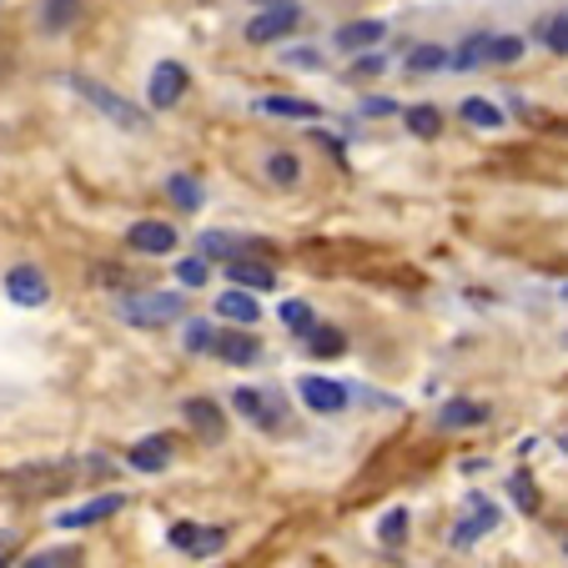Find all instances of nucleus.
I'll return each mask as SVG.
<instances>
[{
	"mask_svg": "<svg viewBox=\"0 0 568 568\" xmlns=\"http://www.w3.org/2000/svg\"><path fill=\"white\" fill-rule=\"evenodd\" d=\"M65 87H71L75 97L87 101V106H97L101 116H106V121H111V126H116V131H131V136H141V131H146V111H141V106H131V101L121 97V91L101 87L97 75L75 71V75H65Z\"/></svg>",
	"mask_w": 568,
	"mask_h": 568,
	"instance_id": "nucleus-1",
	"label": "nucleus"
},
{
	"mask_svg": "<svg viewBox=\"0 0 568 568\" xmlns=\"http://www.w3.org/2000/svg\"><path fill=\"white\" fill-rule=\"evenodd\" d=\"M116 317L126 322V327H166V322L186 317V297L182 292H126V297L116 302Z\"/></svg>",
	"mask_w": 568,
	"mask_h": 568,
	"instance_id": "nucleus-2",
	"label": "nucleus"
},
{
	"mask_svg": "<svg viewBox=\"0 0 568 568\" xmlns=\"http://www.w3.org/2000/svg\"><path fill=\"white\" fill-rule=\"evenodd\" d=\"M192 91V71L182 61H156L146 75V106L151 111H172L182 106V97Z\"/></svg>",
	"mask_w": 568,
	"mask_h": 568,
	"instance_id": "nucleus-3",
	"label": "nucleus"
},
{
	"mask_svg": "<svg viewBox=\"0 0 568 568\" xmlns=\"http://www.w3.org/2000/svg\"><path fill=\"white\" fill-rule=\"evenodd\" d=\"M6 297H11L16 307H45V302H51V282H45V272L36 267V262H16V267L6 272Z\"/></svg>",
	"mask_w": 568,
	"mask_h": 568,
	"instance_id": "nucleus-4",
	"label": "nucleus"
},
{
	"mask_svg": "<svg viewBox=\"0 0 568 568\" xmlns=\"http://www.w3.org/2000/svg\"><path fill=\"white\" fill-rule=\"evenodd\" d=\"M176 226L172 222H156V216H146V222H131L126 226V247L141 252V257H166V252H176Z\"/></svg>",
	"mask_w": 568,
	"mask_h": 568,
	"instance_id": "nucleus-5",
	"label": "nucleus"
},
{
	"mask_svg": "<svg viewBox=\"0 0 568 568\" xmlns=\"http://www.w3.org/2000/svg\"><path fill=\"white\" fill-rule=\"evenodd\" d=\"M172 548H182L186 558H216L226 548V528H212V524H172Z\"/></svg>",
	"mask_w": 568,
	"mask_h": 568,
	"instance_id": "nucleus-6",
	"label": "nucleus"
},
{
	"mask_svg": "<svg viewBox=\"0 0 568 568\" xmlns=\"http://www.w3.org/2000/svg\"><path fill=\"white\" fill-rule=\"evenodd\" d=\"M297 21H302L297 6H267V11H257L247 21V41L252 45H272V41H282V36H287Z\"/></svg>",
	"mask_w": 568,
	"mask_h": 568,
	"instance_id": "nucleus-7",
	"label": "nucleus"
},
{
	"mask_svg": "<svg viewBox=\"0 0 568 568\" xmlns=\"http://www.w3.org/2000/svg\"><path fill=\"white\" fill-rule=\"evenodd\" d=\"M182 418H186V428H192L202 443H222L226 438V413L216 408L212 397H186Z\"/></svg>",
	"mask_w": 568,
	"mask_h": 568,
	"instance_id": "nucleus-8",
	"label": "nucleus"
},
{
	"mask_svg": "<svg viewBox=\"0 0 568 568\" xmlns=\"http://www.w3.org/2000/svg\"><path fill=\"white\" fill-rule=\"evenodd\" d=\"M121 508H126V494H101V498H91V504L65 508L55 524L61 528H97V524H106V518H116Z\"/></svg>",
	"mask_w": 568,
	"mask_h": 568,
	"instance_id": "nucleus-9",
	"label": "nucleus"
},
{
	"mask_svg": "<svg viewBox=\"0 0 568 568\" xmlns=\"http://www.w3.org/2000/svg\"><path fill=\"white\" fill-rule=\"evenodd\" d=\"M297 393H302V403H307L312 413H343L347 397H353L343 383H333V377H302Z\"/></svg>",
	"mask_w": 568,
	"mask_h": 568,
	"instance_id": "nucleus-10",
	"label": "nucleus"
},
{
	"mask_svg": "<svg viewBox=\"0 0 568 568\" xmlns=\"http://www.w3.org/2000/svg\"><path fill=\"white\" fill-rule=\"evenodd\" d=\"M494 528H498V508L488 504V498H473V504H468V518L453 528V548H473L483 534H494Z\"/></svg>",
	"mask_w": 568,
	"mask_h": 568,
	"instance_id": "nucleus-11",
	"label": "nucleus"
},
{
	"mask_svg": "<svg viewBox=\"0 0 568 568\" xmlns=\"http://www.w3.org/2000/svg\"><path fill=\"white\" fill-rule=\"evenodd\" d=\"M232 408L242 413L247 423H257V428H277V423H282V403H272V397L257 393V387H236Z\"/></svg>",
	"mask_w": 568,
	"mask_h": 568,
	"instance_id": "nucleus-12",
	"label": "nucleus"
},
{
	"mask_svg": "<svg viewBox=\"0 0 568 568\" xmlns=\"http://www.w3.org/2000/svg\"><path fill=\"white\" fill-rule=\"evenodd\" d=\"M126 463H131L136 473H161V468H172V438H166V433H151V438L131 443Z\"/></svg>",
	"mask_w": 568,
	"mask_h": 568,
	"instance_id": "nucleus-13",
	"label": "nucleus"
},
{
	"mask_svg": "<svg viewBox=\"0 0 568 568\" xmlns=\"http://www.w3.org/2000/svg\"><path fill=\"white\" fill-rule=\"evenodd\" d=\"M226 277H232L236 292H272L277 287V272H272L267 262H252V257L226 262Z\"/></svg>",
	"mask_w": 568,
	"mask_h": 568,
	"instance_id": "nucleus-14",
	"label": "nucleus"
},
{
	"mask_svg": "<svg viewBox=\"0 0 568 568\" xmlns=\"http://www.w3.org/2000/svg\"><path fill=\"white\" fill-rule=\"evenodd\" d=\"M212 353L222 357V363H232V367H247V363H257L262 357V343L252 333H216Z\"/></svg>",
	"mask_w": 568,
	"mask_h": 568,
	"instance_id": "nucleus-15",
	"label": "nucleus"
},
{
	"mask_svg": "<svg viewBox=\"0 0 568 568\" xmlns=\"http://www.w3.org/2000/svg\"><path fill=\"white\" fill-rule=\"evenodd\" d=\"M75 16H81V0H41V6H36V26H41L45 36L71 31Z\"/></svg>",
	"mask_w": 568,
	"mask_h": 568,
	"instance_id": "nucleus-16",
	"label": "nucleus"
},
{
	"mask_svg": "<svg viewBox=\"0 0 568 568\" xmlns=\"http://www.w3.org/2000/svg\"><path fill=\"white\" fill-rule=\"evenodd\" d=\"M488 418V408L483 403H473V397H453V403H443L438 408V428H478V423Z\"/></svg>",
	"mask_w": 568,
	"mask_h": 568,
	"instance_id": "nucleus-17",
	"label": "nucleus"
},
{
	"mask_svg": "<svg viewBox=\"0 0 568 568\" xmlns=\"http://www.w3.org/2000/svg\"><path fill=\"white\" fill-rule=\"evenodd\" d=\"M257 111L262 116H287V121H317L322 116L317 101H302V97H262Z\"/></svg>",
	"mask_w": 568,
	"mask_h": 568,
	"instance_id": "nucleus-18",
	"label": "nucleus"
},
{
	"mask_svg": "<svg viewBox=\"0 0 568 568\" xmlns=\"http://www.w3.org/2000/svg\"><path fill=\"white\" fill-rule=\"evenodd\" d=\"M262 176H267L272 186H282V192H287V186L302 182V161L292 156V151H267V156H262Z\"/></svg>",
	"mask_w": 568,
	"mask_h": 568,
	"instance_id": "nucleus-19",
	"label": "nucleus"
},
{
	"mask_svg": "<svg viewBox=\"0 0 568 568\" xmlns=\"http://www.w3.org/2000/svg\"><path fill=\"white\" fill-rule=\"evenodd\" d=\"M216 317H226V322H242V327H252V322L262 317V307H257V297L252 292H222L216 297Z\"/></svg>",
	"mask_w": 568,
	"mask_h": 568,
	"instance_id": "nucleus-20",
	"label": "nucleus"
},
{
	"mask_svg": "<svg viewBox=\"0 0 568 568\" xmlns=\"http://www.w3.org/2000/svg\"><path fill=\"white\" fill-rule=\"evenodd\" d=\"M166 196H172L182 212H202V202H206L202 182H196L192 172H172V176H166Z\"/></svg>",
	"mask_w": 568,
	"mask_h": 568,
	"instance_id": "nucleus-21",
	"label": "nucleus"
},
{
	"mask_svg": "<svg viewBox=\"0 0 568 568\" xmlns=\"http://www.w3.org/2000/svg\"><path fill=\"white\" fill-rule=\"evenodd\" d=\"M383 36H387L383 21H347L343 31H337V45H343V51H367V45H377Z\"/></svg>",
	"mask_w": 568,
	"mask_h": 568,
	"instance_id": "nucleus-22",
	"label": "nucleus"
},
{
	"mask_svg": "<svg viewBox=\"0 0 568 568\" xmlns=\"http://www.w3.org/2000/svg\"><path fill=\"white\" fill-rule=\"evenodd\" d=\"M202 257H222V262H236V252L242 247H257V242H247V236H232V232H202Z\"/></svg>",
	"mask_w": 568,
	"mask_h": 568,
	"instance_id": "nucleus-23",
	"label": "nucleus"
},
{
	"mask_svg": "<svg viewBox=\"0 0 568 568\" xmlns=\"http://www.w3.org/2000/svg\"><path fill=\"white\" fill-rule=\"evenodd\" d=\"M403 126L413 131V136H423V141H433L443 131V111L438 106H428V101H418V106H408L403 111Z\"/></svg>",
	"mask_w": 568,
	"mask_h": 568,
	"instance_id": "nucleus-24",
	"label": "nucleus"
},
{
	"mask_svg": "<svg viewBox=\"0 0 568 568\" xmlns=\"http://www.w3.org/2000/svg\"><path fill=\"white\" fill-rule=\"evenodd\" d=\"M458 111H463V121H468V126H483V131H498V126H504V111H498L494 101H483V97H468Z\"/></svg>",
	"mask_w": 568,
	"mask_h": 568,
	"instance_id": "nucleus-25",
	"label": "nucleus"
},
{
	"mask_svg": "<svg viewBox=\"0 0 568 568\" xmlns=\"http://www.w3.org/2000/svg\"><path fill=\"white\" fill-rule=\"evenodd\" d=\"M16 568H81V548H41V554L21 558Z\"/></svg>",
	"mask_w": 568,
	"mask_h": 568,
	"instance_id": "nucleus-26",
	"label": "nucleus"
},
{
	"mask_svg": "<svg viewBox=\"0 0 568 568\" xmlns=\"http://www.w3.org/2000/svg\"><path fill=\"white\" fill-rule=\"evenodd\" d=\"M307 347H312V357H343L347 353V337L337 333V327H312Z\"/></svg>",
	"mask_w": 568,
	"mask_h": 568,
	"instance_id": "nucleus-27",
	"label": "nucleus"
},
{
	"mask_svg": "<svg viewBox=\"0 0 568 568\" xmlns=\"http://www.w3.org/2000/svg\"><path fill=\"white\" fill-rule=\"evenodd\" d=\"M524 36H488V61H498V65H514V61H524Z\"/></svg>",
	"mask_w": 568,
	"mask_h": 568,
	"instance_id": "nucleus-28",
	"label": "nucleus"
},
{
	"mask_svg": "<svg viewBox=\"0 0 568 568\" xmlns=\"http://www.w3.org/2000/svg\"><path fill=\"white\" fill-rule=\"evenodd\" d=\"M277 317H282V327H292V333H302V337H307L312 327H317V317H312V307H307V302H297V297H292V302H282V307H277Z\"/></svg>",
	"mask_w": 568,
	"mask_h": 568,
	"instance_id": "nucleus-29",
	"label": "nucleus"
},
{
	"mask_svg": "<svg viewBox=\"0 0 568 568\" xmlns=\"http://www.w3.org/2000/svg\"><path fill=\"white\" fill-rule=\"evenodd\" d=\"M212 343H216V327H212V322H202V317L186 322V333H182V347H186V353L202 357V353H212Z\"/></svg>",
	"mask_w": 568,
	"mask_h": 568,
	"instance_id": "nucleus-30",
	"label": "nucleus"
},
{
	"mask_svg": "<svg viewBox=\"0 0 568 568\" xmlns=\"http://www.w3.org/2000/svg\"><path fill=\"white\" fill-rule=\"evenodd\" d=\"M483 61H488V36H473V41L458 45V55H448V65H458V71H473Z\"/></svg>",
	"mask_w": 568,
	"mask_h": 568,
	"instance_id": "nucleus-31",
	"label": "nucleus"
},
{
	"mask_svg": "<svg viewBox=\"0 0 568 568\" xmlns=\"http://www.w3.org/2000/svg\"><path fill=\"white\" fill-rule=\"evenodd\" d=\"M508 498H514L524 514H538V488H534L528 473H514V478H508Z\"/></svg>",
	"mask_w": 568,
	"mask_h": 568,
	"instance_id": "nucleus-32",
	"label": "nucleus"
},
{
	"mask_svg": "<svg viewBox=\"0 0 568 568\" xmlns=\"http://www.w3.org/2000/svg\"><path fill=\"white\" fill-rule=\"evenodd\" d=\"M443 65H448V51H443V45H418V51L408 55V71H418V75L443 71Z\"/></svg>",
	"mask_w": 568,
	"mask_h": 568,
	"instance_id": "nucleus-33",
	"label": "nucleus"
},
{
	"mask_svg": "<svg viewBox=\"0 0 568 568\" xmlns=\"http://www.w3.org/2000/svg\"><path fill=\"white\" fill-rule=\"evenodd\" d=\"M206 277H212L206 257H186V262H176V282H182V287H206Z\"/></svg>",
	"mask_w": 568,
	"mask_h": 568,
	"instance_id": "nucleus-34",
	"label": "nucleus"
},
{
	"mask_svg": "<svg viewBox=\"0 0 568 568\" xmlns=\"http://www.w3.org/2000/svg\"><path fill=\"white\" fill-rule=\"evenodd\" d=\"M377 538H383L387 548L403 544V538H408V514H403V508H393V514L383 518V528H377Z\"/></svg>",
	"mask_w": 568,
	"mask_h": 568,
	"instance_id": "nucleus-35",
	"label": "nucleus"
},
{
	"mask_svg": "<svg viewBox=\"0 0 568 568\" xmlns=\"http://www.w3.org/2000/svg\"><path fill=\"white\" fill-rule=\"evenodd\" d=\"M282 61L297 65V71H322V55L312 45H297V51H282Z\"/></svg>",
	"mask_w": 568,
	"mask_h": 568,
	"instance_id": "nucleus-36",
	"label": "nucleus"
},
{
	"mask_svg": "<svg viewBox=\"0 0 568 568\" xmlns=\"http://www.w3.org/2000/svg\"><path fill=\"white\" fill-rule=\"evenodd\" d=\"M548 51H554V55H568V16H558V21L548 26Z\"/></svg>",
	"mask_w": 568,
	"mask_h": 568,
	"instance_id": "nucleus-37",
	"label": "nucleus"
},
{
	"mask_svg": "<svg viewBox=\"0 0 568 568\" xmlns=\"http://www.w3.org/2000/svg\"><path fill=\"white\" fill-rule=\"evenodd\" d=\"M387 111H397L387 97H367V101H363V116H387Z\"/></svg>",
	"mask_w": 568,
	"mask_h": 568,
	"instance_id": "nucleus-38",
	"label": "nucleus"
},
{
	"mask_svg": "<svg viewBox=\"0 0 568 568\" xmlns=\"http://www.w3.org/2000/svg\"><path fill=\"white\" fill-rule=\"evenodd\" d=\"M383 65H387L383 55H363V61L353 65V75H377V71H383Z\"/></svg>",
	"mask_w": 568,
	"mask_h": 568,
	"instance_id": "nucleus-39",
	"label": "nucleus"
},
{
	"mask_svg": "<svg viewBox=\"0 0 568 568\" xmlns=\"http://www.w3.org/2000/svg\"><path fill=\"white\" fill-rule=\"evenodd\" d=\"M262 11H267V6H297V0H257Z\"/></svg>",
	"mask_w": 568,
	"mask_h": 568,
	"instance_id": "nucleus-40",
	"label": "nucleus"
},
{
	"mask_svg": "<svg viewBox=\"0 0 568 568\" xmlns=\"http://www.w3.org/2000/svg\"><path fill=\"white\" fill-rule=\"evenodd\" d=\"M558 544H564V554H568V528H564V534H558Z\"/></svg>",
	"mask_w": 568,
	"mask_h": 568,
	"instance_id": "nucleus-41",
	"label": "nucleus"
},
{
	"mask_svg": "<svg viewBox=\"0 0 568 568\" xmlns=\"http://www.w3.org/2000/svg\"><path fill=\"white\" fill-rule=\"evenodd\" d=\"M558 297H564V302H568V287H564V292H558Z\"/></svg>",
	"mask_w": 568,
	"mask_h": 568,
	"instance_id": "nucleus-42",
	"label": "nucleus"
},
{
	"mask_svg": "<svg viewBox=\"0 0 568 568\" xmlns=\"http://www.w3.org/2000/svg\"><path fill=\"white\" fill-rule=\"evenodd\" d=\"M564 453H568V438H564Z\"/></svg>",
	"mask_w": 568,
	"mask_h": 568,
	"instance_id": "nucleus-43",
	"label": "nucleus"
}]
</instances>
